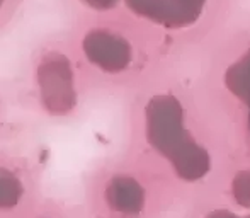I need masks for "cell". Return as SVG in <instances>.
I'll return each instance as SVG.
<instances>
[{
    "instance_id": "1",
    "label": "cell",
    "mask_w": 250,
    "mask_h": 218,
    "mask_svg": "<svg viewBox=\"0 0 250 218\" xmlns=\"http://www.w3.org/2000/svg\"><path fill=\"white\" fill-rule=\"evenodd\" d=\"M38 86L41 101L51 114H66L75 106L72 65L58 51L44 55L38 66Z\"/></svg>"
},
{
    "instance_id": "2",
    "label": "cell",
    "mask_w": 250,
    "mask_h": 218,
    "mask_svg": "<svg viewBox=\"0 0 250 218\" xmlns=\"http://www.w3.org/2000/svg\"><path fill=\"white\" fill-rule=\"evenodd\" d=\"M21 182L14 174L5 169H0V208L3 206H14L21 198Z\"/></svg>"
},
{
    "instance_id": "3",
    "label": "cell",
    "mask_w": 250,
    "mask_h": 218,
    "mask_svg": "<svg viewBox=\"0 0 250 218\" xmlns=\"http://www.w3.org/2000/svg\"><path fill=\"white\" fill-rule=\"evenodd\" d=\"M2 3H3V0H0V7H2Z\"/></svg>"
}]
</instances>
